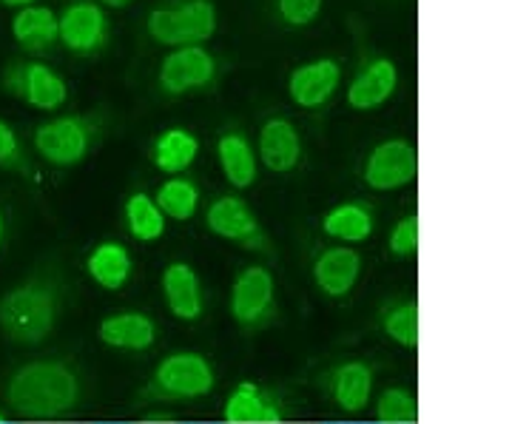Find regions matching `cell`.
Here are the masks:
<instances>
[{
    "label": "cell",
    "mask_w": 512,
    "mask_h": 424,
    "mask_svg": "<svg viewBox=\"0 0 512 424\" xmlns=\"http://www.w3.org/2000/svg\"><path fill=\"white\" fill-rule=\"evenodd\" d=\"M3 402L20 419L55 422L80 405V379L63 362L35 359L9 373Z\"/></svg>",
    "instance_id": "obj_1"
},
{
    "label": "cell",
    "mask_w": 512,
    "mask_h": 424,
    "mask_svg": "<svg viewBox=\"0 0 512 424\" xmlns=\"http://www.w3.org/2000/svg\"><path fill=\"white\" fill-rule=\"evenodd\" d=\"M57 325V296L43 282H23L0 296V331L9 342L35 348Z\"/></svg>",
    "instance_id": "obj_2"
},
{
    "label": "cell",
    "mask_w": 512,
    "mask_h": 424,
    "mask_svg": "<svg viewBox=\"0 0 512 424\" xmlns=\"http://www.w3.org/2000/svg\"><path fill=\"white\" fill-rule=\"evenodd\" d=\"M217 388V370L200 351H174L157 362L148 396L160 402H197Z\"/></svg>",
    "instance_id": "obj_3"
},
{
    "label": "cell",
    "mask_w": 512,
    "mask_h": 424,
    "mask_svg": "<svg viewBox=\"0 0 512 424\" xmlns=\"http://www.w3.org/2000/svg\"><path fill=\"white\" fill-rule=\"evenodd\" d=\"M100 134V123L92 114H60L35 129V151L40 160L55 168L80 166Z\"/></svg>",
    "instance_id": "obj_4"
},
{
    "label": "cell",
    "mask_w": 512,
    "mask_h": 424,
    "mask_svg": "<svg viewBox=\"0 0 512 424\" xmlns=\"http://www.w3.org/2000/svg\"><path fill=\"white\" fill-rule=\"evenodd\" d=\"M0 86L35 111H57L69 103V83L43 60H12L3 69Z\"/></svg>",
    "instance_id": "obj_5"
},
{
    "label": "cell",
    "mask_w": 512,
    "mask_h": 424,
    "mask_svg": "<svg viewBox=\"0 0 512 424\" xmlns=\"http://www.w3.org/2000/svg\"><path fill=\"white\" fill-rule=\"evenodd\" d=\"M228 311L242 331H262L276 316V277L268 265H245L231 282Z\"/></svg>",
    "instance_id": "obj_6"
},
{
    "label": "cell",
    "mask_w": 512,
    "mask_h": 424,
    "mask_svg": "<svg viewBox=\"0 0 512 424\" xmlns=\"http://www.w3.org/2000/svg\"><path fill=\"white\" fill-rule=\"evenodd\" d=\"M205 228L222 242H231L245 251L268 254L271 251V237L262 228L256 211L237 194H222L211 200L205 208Z\"/></svg>",
    "instance_id": "obj_7"
},
{
    "label": "cell",
    "mask_w": 512,
    "mask_h": 424,
    "mask_svg": "<svg viewBox=\"0 0 512 424\" xmlns=\"http://www.w3.org/2000/svg\"><path fill=\"white\" fill-rule=\"evenodd\" d=\"M220 77V60L205 46H180L163 57L157 69V86L168 97L208 92Z\"/></svg>",
    "instance_id": "obj_8"
},
{
    "label": "cell",
    "mask_w": 512,
    "mask_h": 424,
    "mask_svg": "<svg viewBox=\"0 0 512 424\" xmlns=\"http://www.w3.org/2000/svg\"><path fill=\"white\" fill-rule=\"evenodd\" d=\"M57 26V43H63V49L72 55L94 57L109 46V18L100 3L74 0L57 15Z\"/></svg>",
    "instance_id": "obj_9"
},
{
    "label": "cell",
    "mask_w": 512,
    "mask_h": 424,
    "mask_svg": "<svg viewBox=\"0 0 512 424\" xmlns=\"http://www.w3.org/2000/svg\"><path fill=\"white\" fill-rule=\"evenodd\" d=\"M419 174V151L410 140H384L370 148L362 166V180L373 191H399Z\"/></svg>",
    "instance_id": "obj_10"
},
{
    "label": "cell",
    "mask_w": 512,
    "mask_h": 424,
    "mask_svg": "<svg viewBox=\"0 0 512 424\" xmlns=\"http://www.w3.org/2000/svg\"><path fill=\"white\" fill-rule=\"evenodd\" d=\"M342 86V63L333 57H319L296 66L288 77V94L293 106L305 111L325 109Z\"/></svg>",
    "instance_id": "obj_11"
},
{
    "label": "cell",
    "mask_w": 512,
    "mask_h": 424,
    "mask_svg": "<svg viewBox=\"0 0 512 424\" xmlns=\"http://www.w3.org/2000/svg\"><path fill=\"white\" fill-rule=\"evenodd\" d=\"M160 291L168 314L180 322H197L205 314V291H202L200 274L194 271V265H188L183 259L168 262L160 274Z\"/></svg>",
    "instance_id": "obj_12"
},
{
    "label": "cell",
    "mask_w": 512,
    "mask_h": 424,
    "mask_svg": "<svg viewBox=\"0 0 512 424\" xmlns=\"http://www.w3.org/2000/svg\"><path fill=\"white\" fill-rule=\"evenodd\" d=\"M365 259L350 245H330L313 259V285L328 299H345L353 294L362 277Z\"/></svg>",
    "instance_id": "obj_13"
},
{
    "label": "cell",
    "mask_w": 512,
    "mask_h": 424,
    "mask_svg": "<svg viewBox=\"0 0 512 424\" xmlns=\"http://www.w3.org/2000/svg\"><path fill=\"white\" fill-rule=\"evenodd\" d=\"M256 160L271 174H291L302 163V137L288 117H271L262 123L256 137Z\"/></svg>",
    "instance_id": "obj_14"
},
{
    "label": "cell",
    "mask_w": 512,
    "mask_h": 424,
    "mask_svg": "<svg viewBox=\"0 0 512 424\" xmlns=\"http://www.w3.org/2000/svg\"><path fill=\"white\" fill-rule=\"evenodd\" d=\"M399 86V69L390 57L367 60L348 83L345 100L353 111H376L393 97Z\"/></svg>",
    "instance_id": "obj_15"
},
{
    "label": "cell",
    "mask_w": 512,
    "mask_h": 424,
    "mask_svg": "<svg viewBox=\"0 0 512 424\" xmlns=\"http://www.w3.org/2000/svg\"><path fill=\"white\" fill-rule=\"evenodd\" d=\"M97 339L111 351L146 353L157 342V322L143 311H117L100 319Z\"/></svg>",
    "instance_id": "obj_16"
},
{
    "label": "cell",
    "mask_w": 512,
    "mask_h": 424,
    "mask_svg": "<svg viewBox=\"0 0 512 424\" xmlns=\"http://www.w3.org/2000/svg\"><path fill=\"white\" fill-rule=\"evenodd\" d=\"M86 277L92 279L97 288L117 294L123 291L131 277H134V257L123 242H97L92 251L86 254Z\"/></svg>",
    "instance_id": "obj_17"
},
{
    "label": "cell",
    "mask_w": 512,
    "mask_h": 424,
    "mask_svg": "<svg viewBox=\"0 0 512 424\" xmlns=\"http://www.w3.org/2000/svg\"><path fill=\"white\" fill-rule=\"evenodd\" d=\"M225 424H282V407L256 382H239L222 407Z\"/></svg>",
    "instance_id": "obj_18"
},
{
    "label": "cell",
    "mask_w": 512,
    "mask_h": 424,
    "mask_svg": "<svg viewBox=\"0 0 512 424\" xmlns=\"http://www.w3.org/2000/svg\"><path fill=\"white\" fill-rule=\"evenodd\" d=\"M197 157H200V137L183 126L160 131L151 143V163L168 177H183L197 163Z\"/></svg>",
    "instance_id": "obj_19"
},
{
    "label": "cell",
    "mask_w": 512,
    "mask_h": 424,
    "mask_svg": "<svg viewBox=\"0 0 512 424\" xmlns=\"http://www.w3.org/2000/svg\"><path fill=\"white\" fill-rule=\"evenodd\" d=\"M217 163L231 188L245 191L259 177V160H256L254 143L242 131H225L217 140Z\"/></svg>",
    "instance_id": "obj_20"
},
{
    "label": "cell",
    "mask_w": 512,
    "mask_h": 424,
    "mask_svg": "<svg viewBox=\"0 0 512 424\" xmlns=\"http://www.w3.org/2000/svg\"><path fill=\"white\" fill-rule=\"evenodd\" d=\"M373 211L365 203H339L325 211L322 217V234L336 245H362L373 237Z\"/></svg>",
    "instance_id": "obj_21"
},
{
    "label": "cell",
    "mask_w": 512,
    "mask_h": 424,
    "mask_svg": "<svg viewBox=\"0 0 512 424\" xmlns=\"http://www.w3.org/2000/svg\"><path fill=\"white\" fill-rule=\"evenodd\" d=\"M330 396L345 413H362L373 399V370L365 362H342L330 370Z\"/></svg>",
    "instance_id": "obj_22"
},
{
    "label": "cell",
    "mask_w": 512,
    "mask_h": 424,
    "mask_svg": "<svg viewBox=\"0 0 512 424\" xmlns=\"http://www.w3.org/2000/svg\"><path fill=\"white\" fill-rule=\"evenodd\" d=\"M171 9L180 32V46H205L217 35L220 18L214 0H171Z\"/></svg>",
    "instance_id": "obj_23"
},
{
    "label": "cell",
    "mask_w": 512,
    "mask_h": 424,
    "mask_svg": "<svg viewBox=\"0 0 512 424\" xmlns=\"http://www.w3.org/2000/svg\"><path fill=\"white\" fill-rule=\"evenodd\" d=\"M60 26L49 6H26L12 18V37L26 52H46L57 43Z\"/></svg>",
    "instance_id": "obj_24"
},
{
    "label": "cell",
    "mask_w": 512,
    "mask_h": 424,
    "mask_svg": "<svg viewBox=\"0 0 512 424\" xmlns=\"http://www.w3.org/2000/svg\"><path fill=\"white\" fill-rule=\"evenodd\" d=\"M123 222H126L128 237L134 242H160L165 237L168 220L163 217L160 205L154 203V197L146 191H134L128 194L126 205H123Z\"/></svg>",
    "instance_id": "obj_25"
},
{
    "label": "cell",
    "mask_w": 512,
    "mask_h": 424,
    "mask_svg": "<svg viewBox=\"0 0 512 424\" xmlns=\"http://www.w3.org/2000/svg\"><path fill=\"white\" fill-rule=\"evenodd\" d=\"M154 203L160 205L165 220L191 222L197 217L202 203L200 185L194 183V180H188V177H168L157 188Z\"/></svg>",
    "instance_id": "obj_26"
},
{
    "label": "cell",
    "mask_w": 512,
    "mask_h": 424,
    "mask_svg": "<svg viewBox=\"0 0 512 424\" xmlns=\"http://www.w3.org/2000/svg\"><path fill=\"white\" fill-rule=\"evenodd\" d=\"M382 331L399 348L416 351L419 348V302L410 299V302L390 305L382 316Z\"/></svg>",
    "instance_id": "obj_27"
},
{
    "label": "cell",
    "mask_w": 512,
    "mask_h": 424,
    "mask_svg": "<svg viewBox=\"0 0 512 424\" xmlns=\"http://www.w3.org/2000/svg\"><path fill=\"white\" fill-rule=\"evenodd\" d=\"M376 422L379 424H416L419 422V399L404 388H387L376 399Z\"/></svg>",
    "instance_id": "obj_28"
},
{
    "label": "cell",
    "mask_w": 512,
    "mask_h": 424,
    "mask_svg": "<svg viewBox=\"0 0 512 424\" xmlns=\"http://www.w3.org/2000/svg\"><path fill=\"white\" fill-rule=\"evenodd\" d=\"M0 168L15 171L20 177H32V163L23 151V143L6 120H0Z\"/></svg>",
    "instance_id": "obj_29"
},
{
    "label": "cell",
    "mask_w": 512,
    "mask_h": 424,
    "mask_svg": "<svg viewBox=\"0 0 512 424\" xmlns=\"http://www.w3.org/2000/svg\"><path fill=\"white\" fill-rule=\"evenodd\" d=\"M325 0H274L276 15L291 29H305L319 20Z\"/></svg>",
    "instance_id": "obj_30"
},
{
    "label": "cell",
    "mask_w": 512,
    "mask_h": 424,
    "mask_svg": "<svg viewBox=\"0 0 512 424\" xmlns=\"http://www.w3.org/2000/svg\"><path fill=\"white\" fill-rule=\"evenodd\" d=\"M387 248L390 254L399 259H410L419 254V217L410 214L399 220L390 228V237H387Z\"/></svg>",
    "instance_id": "obj_31"
},
{
    "label": "cell",
    "mask_w": 512,
    "mask_h": 424,
    "mask_svg": "<svg viewBox=\"0 0 512 424\" xmlns=\"http://www.w3.org/2000/svg\"><path fill=\"white\" fill-rule=\"evenodd\" d=\"M3 6L9 9H26V6H35V0H0Z\"/></svg>",
    "instance_id": "obj_32"
},
{
    "label": "cell",
    "mask_w": 512,
    "mask_h": 424,
    "mask_svg": "<svg viewBox=\"0 0 512 424\" xmlns=\"http://www.w3.org/2000/svg\"><path fill=\"white\" fill-rule=\"evenodd\" d=\"M131 0H100V6H109V9H123Z\"/></svg>",
    "instance_id": "obj_33"
},
{
    "label": "cell",
    "mask_w": 512,
    "mask_h": 424,
    "mask_svg": "<svg viewBox=\"0 0 512 424\" xmlns=\"http://www.w3.org/2000/svg\"><path fill=\"white\" fill-rule=\"evenodd\" d=\"M3 242H6V214L0 211V251H3Z\"/></svg>",
    "instance_id": "obj_34"
},
{
    "label": "cell",
    "mask_w": 512,
    "mask_h": 424,
    "mask_svg": "<svg viewBox=\"0 0 512 424\" xmlns=\"http://www.w3.org/2000/svg\"><path fill=\"white\" fill-rule=\"evenodd\" d=\"M325 424H379V422H325Z\"/></svg>",
    "instance_id": "obj_35"
},
{
    "label": "cell",
    "mask_w": 512,
    "mask_h": 424,
    "mask_svg": "<svg viewBox=\"0 0 512 424\" xmlns=\"http://www.w3.org/2000/svg\"><path fill=\"white\" fill-rule=\"evenodd\" d=\"M94 424H134V422H94Z\"/></svg>",
    "instance_id": "obj_36"
},
{
    "label": "cell",
    "mask_w": 512,
    "mask_h": 424,
    "mask_svg": "<svg viewBox=\"0 0 512 424\" xmlns=\"http://www.w3.org/2000/svg\"><path fill=\"white\" fill-rule=\"evenodd\" d=\"M183 424H217V422H183Z\"/></svg>",
    "instance_id": "obj_37"
},
{
    "label": "cell",
    "mask_w": 512,
    "mask_h": 424,
    "mask_svg": "<svg viewBox=\"0 0 512 424\" xmlns=\"http://www.w3.org/2000/svg\"><path fill=\"white\" fill-rule=\"evenodd\" d=\"M0 424H15V422H9V419H3V422H0Z\"/></svg>",
    "instance_id": "obj_38"
},
{
    "label": "cell",
    "mask_w": 512,
    "mask_h": 424,
    "mask_svg": "<svg viewBox=\"0 0 512 424\" xmlns=\"http://www.w3.org/2000/svg\"><path fill=\"white\" fill-rule=\"evenodd\" d=\"M3 419H6V416H3V413H0V422H3Z\"/></svg>",
    "instance_id": "obj_39"
}]
</instances>
